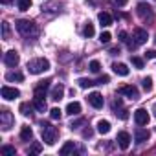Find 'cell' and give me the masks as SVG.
I'll list each match as a JSON object with an SVG mask.
<instances>
[{"label": "cell", "mask_w": 156, "mask_h": 156, "mask_svg": "<svg viewBox=\"0 0 156 156\" xmlns=\"http://www.w3.org/2000/svg\"><path fill=\"white\" fill-rule=\"evenodd\" d=\"M94 33H96V30H94V24L87 22V24H85V28H83V35L90 39V37H94Z\"/></svg>", "instance_id": "cell-25"}, {"label": "cell", "mask_w": 156, "mask_h": 156, "mask_svg": "<svg viewBox=\"0 0 156 156\" xmlns=\"http://www.w3.org/2000/svg\"><path fill=\"white\" fill-rule=\"evenodd\" d=\"M154 116H156V105H154Z\"/></svg>", "instance_id": "cell-43"}, {"label": "cell", "mask_w": 156, "mask_h": 156, "mask_svg": "<svg viewBox=\"0 0 156 156\" xmlns=\"http://www.w3.org/2000/svg\"><path fill=\"white\" fill-rule=\"evenodd\" d=\"M141 85H143V90L145 92H151L152 90V79H151V77H145V79L141 81Z\"/></svg>", "instance_id": "cell-28"}, {"label": "cell", "mask_w": 156, "mask_h": 156, "mask_svg": "<svg viewBox=\"0 0 156 156\" xmlns=\"http://www.w3.org/2000/svg\"><path fill=\"white\" fill-rule=\"evenodd\" d=\"M130 61H132V64H134L138 70H141V68H143V61H141L140 57H130Z\"/></svg>", "instance_id": "cell-31"}, {"label": "cell", "mask_w": 156, "mask_h": 156, "mask_svg": "<svg viewBox=\"0 0 156 156\" xmlns=\"http://www.w3.org/2000/svg\"><path fill=\"white\" fill-rule=\"evenodd\" d=\"M31 107H33V105H30V103H22L19 110H20V114H22V116H30V110H31Z\"/></svg>", "instance_id": "cell-30"}, {"label": "cell", "mask_w": 156, "mask_h": 156, "mask_svg": "<svg viewBox=\"0 0 156 156\" xmlns=\"http://www.w3.org/2000/svg\"><path fill=\"white\" fill-rule=\"evenodd\" d=\"M28 70H30V73H35V75L44 73L46 70H50V61L44 57L31 59V61H28Z\"/></svg>", "instance_id": "cell-3"}, {"label": "cell", "mask_w": 156, "mask_h": 156, "mask_svg": "<svg viewBox=\"0 0 156 156\" xmlns=\"http://www.w3.org/2000/svg\"><path fill=\"white\" fill-rule=\"evenodd\" d=\"M92 134H94L92 129H85V130H83V138H92Z\"/></svg>", "instance_id": "cell-41"}, {"label": "cell", "mask_w": 156, "mask_h": 156, "mask_svg": "<svg viewBox=\"0 0 156 156\" xmlns=\"http://www.w3.org/2000/svg\"><path fill=\"white\" fill-rule=\"evenodd\" d=\"M0 152H2V154H11V156H15V154H17L15 147H11V145H4L2 149H0Z\"/></svg>", "instance_id": "cell-29"}, {"label": "cell", "mask_w": 156, "mask_h": 156, "mask_svg": "<svg viewBox=\"0 0 156 156\" xmlns=\"http://www.w3.org/2000/svg\"><path fill=\"white\" fill-rule=\"evenodd\" d=\"M13 121H15V118H13V114L9 112V110H2L0 112V123H2V129L4 130H9L11 129V125H13Z\"/></svg>", "instance_id": "cell-5"}, {"label": "cell", "mask_w": 156, "mask_h": 156, "mask_svg": "<svg viewBox=\"0 0 156 156\" xmlns=\"http://www.w3.org/2000/svg\"><path fill=\"white\" fill-rule=\"evenodd\" d=\"M98 132H101V134H108V132H110V123L105 121V119H101V121L98 123Z\"/></svg>", "instance_id": "cell-22"}, {"label": "cell", "mask_w": 156, "mask_h": 156, "mask_svg": "<svg viewBox=\"0 0 156 156\" xmlns=\"http://www.w3.org/2000/svg\"><path fill=\"white\" fill-rule=\"evenodd\" d=\"M154 41H156V39H154Z\"/></svg>", "instance_id": "cell-44"}, {"label": "cell", "mask_w": 156, "mask_h": 156, "mask_svg": "<svg viewBox=\"0 0 156 156\" xmlns=\"http://www.w3.org/2000/svg\"><path fill=\"white\" fill-rule=\"evenodd\" d=\"M132 39H134V42L140 46V44H145L147 42V31L143 30V28H136L134 31H132Z\"/></svg>", "instance_id": "cell-11"}, {"label": "cell", "mask_w": 156, "mask_h": 156, "mask_svg": "<svg viewBox=\"0 0 156 156\" xmlns=\"http://www.w3.org/2000/svg\"><path fill=\"white\" fill-rule=\"evenodd\" d=\"M33 108L37 110V112H46V101H44V98H39V96H35L33 98Z\"/></svg>", "instance_id": "cell-17"}, {"label": "cell", "mask_w": 156, "mask_h": 156, "mask_svg": "<svg viewBox=\"0 0 156 156\" xmlns=\"http://www.w3.org/2000/svg\"><path fill=\"white\" fill-rule=\"evenodd\" d=\"M88 68H90V72H92V73H99V70H101V64H99V61H90Z\"/></svg>", "instance_id": "cell-27"}, {"label": "cell", "mask_w": 156, "mask_h": 156, "mask_svg": "<svg viewBox=\"0 0 156 156\" xmlns=\"http://www.w3.org/2000/svg\"><path fill=\"white\" fill-rule=\"evenodd\" d=\"M127 2H129V0H110V4H114L116 8H123Z\"/></svg>", "instance_id": "cell-37"}, {"label": "cell", "mask_w": 156, "mask_h": 156, "mask_svg": "<svg viewBox=\"0 0 156 156\" xmlns=\"http://www.w3.org/2000/svg\"><path fill=\"white\" fill-rule=\"evenodd\" d=\"M17 31H19L22 37H26V39H31V37H37V35H39L37 24L31 22V20H26V19L17 20Z\"/></svg>", "instance_id": "cell-1"}, {"label": "cell", "mask_w": 156, "mask_h": 156, "mask_svg": "<svg viewBox=\"0 0 156 156\" xmlns=\"http://www.w3.org/2000/svg\"><path fill=\"white\" fill-rule=\"evenodd\" d=\"M50 79H46V81H39V85L35 87V96H39V98H44V94H46V90L50 88Z\"/></svg>", "instance_id": "cell-15"}, {"label": "cell", "mask_w": 156, "mask_h": 156, "mask_svg": "<svg viewBox=\"0 0 156 156\" xmlns=\"http://www.w3.org/2000/svg\"><path fill=\"white\" fill-rule=\"evenodd\" d=\"M112 70L118 73V75H129V68H127V64H123V62H114L112 64Z\"/></svg>", "instance_id": "cell-19"}, {"label": "cell", "mask_w": 156, "mask_h": 156, "mask_svg": "<svg viewBox=\"0 0 156 156\" xmlns=\"http://www.w3.org/2000/svg\"><path fill=\"white\" fill-rule=\"evenodd\" d=\"M6 79H8V81L22 83V81H24V73H22V72H8V73H6Z\"/></svg>", "instance_id": "cell-20"}, {"label": "cell", "mask_w": 156, "mask_h": 156, "mask_svg": "<svg viewBox=\"0 0 156 156\" xmlns=\"http://www.w3.org/2000/svg\"><path fill=\"white\" fill-rule=\"evenodd\" d=\"M88 103H90L94 108H101V107L105 105V99H103V96H101L99 92H92V94H88Z\"/></svg>", "instance_id": "cell-10"}, {"label": "cell", "mask_w": 156, "mask_h": 156, "mask_svg": "<svg viewBox=\"0 0 156 156\" xmlns=\"http://www.w3.org/2000/svg\"><path fill=\"white\" fill-rule=\"evenodd\" d=\"M41 151H42V145L41 143H33L31 149H30V154H39Z\"/></svg>", "instance_id": "cell-32"}, {"label": "cell", "mask_w": 156, "mask_h": 156, "mask_svg": "<svg viewBox=\"0 0 156 156\" xmlns=\"http://www.w3.org/2000/svg\"><path fill=\"white\" fill-rule=\"evenodd\" d=\"M19 61H20V57H19V53H17L15 50H9V51H6V55H4V62H6V66H9V68H15V66L19 64Z\"/></svg>", "instance_id": "cell-7"}, {"label": "cell", "mask_w": 156, "mask_h": 156, "mask_svg": "<svg viewBox=\"0 0 156 156\" xmlns=\"http://www.w3.org/2000/svg\"><path fill=\"white\" fill-rule=\"evenodd\" d=\"M151 138V132L147 130V129H141V125L134 130V140H136V143H143V141H147Z\"/></svg>", "instance_id": "cell-12"}, {"label": "cell", "mask_w": 156, "mask_h": 156, "mask_svg": "<svg viewBox=\"0 0 156 156\" xmlns=\"http://www.w3.org/2000/svg\"><path fill=\"white\" fill-rule=\"evenodd\" d=\"M134 121H136V125H147L149 123V112L145 110V108H138L136 112H134Z\"/></svg>", "instance_id": "cell-8"}, {"label": "cell", "mask_w": 156, "mask_h": 156, "mask_svg": "<svg viewBox=\"0 0 156 156\" xmlns=\"http://www.w3.org/2000/svg\"><path fill=\"white\" fill-rule=\"evenodd\" d=\"M62 94H64V87H62V85H55V87L51 88V92H50V98H51L53 101H61V99H62Z\"/></svg>", "instance_id": "cell-16"}, {"label": "cell", "mask_w": 156, "mask_h": 156, "mask_svg": "<svg viewBox=\"0 0 156 156\" xmlns=\"http://www.w3.org/2000/svg\"><path fill=\"white\" fill-rule=\"evenodd\" d=\"M31 8V0H19V9L20 11H28Z\"/></svg>", "instance_id": "cell-26"}, {"label": "cell", "mask_w": 156, "mask_h": 156, "mask_svg": "<svg viewBox=\"0 0 156 156\" xmlns=\"http://www.w3.org/2000/svg\"><path fill=\"white\" fill-rule=\"evenodd\" d=\"M77 83H79V87H81V88H90V87H94V85H98V81H92V79H87V77H81V79H79V81H77Z\"/></svg>", "instance_id": "cell-24"}, {"label": "cell", "mask_w": 156, "mask_h": 156, "mask_svg": "<svg viewBox=\"0 0 156 156\" xmlns=\"http://www.w3.org/2000/svg\"><path fill=\"white\" fill-rule=\"evenodd\" d=\"M98 20H99V24H101L103 28H108V26L112 24V17H110L108 13H105V11L98 15Z\"/></svg>", "instance_id": "cell-21"}, {"label": "cell", "mask_w": 156, "mask_h": 156, "mask_svg": "<svg viewBox=\"0 0 156 156\" xmlns=\"http://www.w3.org/2000/svg\"><path fill=\"white\" fill-rule=\"evenodd\" d=\"M119 53V48H110V55H118Z\"/></svg>", "instance_id": "cell-42"}, {"label": "cell", "mask_w": 156, "mask_h": 156, "mask_svg": "<svg viewBox=\"0 0 156 156\" xmlns=\"http://www.w3.org/2000/svg\"><path fill=\"white\" fill-rule=\"evenodd\" d=\"M41 134H42V140H44L46 145H53L57 141V136H59L57 129L50 121H42L41 123Z\"/></svg>", "instance_id": "cell-2"}, {"label": "cell", "mask_w": 156, "mask_h": 156, "mask_svg": "<svg viewBox=\"0 0 156 156\" xmlns=\"http://www.w3.org/2000/svg\"><path fill=\"white\" fill-rule=\"evenodd\" d=\"M2 35H4V39H9V24L8 22L2 24Z\"/></svg>", "instance_id": "cell-35"}, {"label": "cell", "mask_w": 156, "mask_h": 156, "mask_svg": "<svg viewBox=\"0 0 156 156\" xmlns=\"http://www.w3.org/2000/svg\"><path fill=\"white\" fill-rule=\"evenodd\" d=\"M108 81H110V77H108V75H101L99 79H98V85H107Z\"/></svg>", "instance_id": "cell-38"}, {"label": "cell", "mask_w": 156, "mask_h": 156, "mask_svg": "<svg viewBox=\"0 0 156 156\" xmlns=\"http://www.w3.org/2000/svg\"><path fill=\"white\" fill-rule=\"evenodd\" d=\"M110 39H112V35H110L108 31H103V33H101V37H99V41H101V42H108Z\"/></svg>", "instance_id": "cell-36"}, {"label": "cell", "mask_w": 156, "mask_h": 156, "mask_svg": "<svg viewBox=\"0 0 156 156\" xmlns=\"http://www.w3.org/2000/svg\"><path fill=\"white\" fill-rule=\"evenodd\" d=\"M79 112H81V103H77V101L68 103V107H66V114H70V116H77Z\"/></svg>", "instance_id": "cell-18"}, {"label": "cell", "mask_w": 156, "mask_h": 156, "mask_svg": "<svg viewBox=\"0 0 156 156\" xmlns=\"http://www.w3.org/2000/svg\"><path fill=\"white\" fill-rule=\"evenodd\" d=\"M136 11H138V15H140L141 20H145V22H152L154 13H152V8H151L149 4H145V2L138 4V6H136Z\"/></svg>", "instance_id": "cell-4"}, {"label": "cell", "mask_w": 156, "mask_h": 156, "mask_svg": "<svg viewBox=\"0 0 156 156\" xmlns=\"http://www.w3.org/2000/svg\"><path fill=\"white\" fill-rule=\"evenodd\" d=\"M19 96H20V92L17 88H13V87H2V98L6 101H11V99H15Z\"/></svg>", "instance_id": "cell-14"}, {"label": "cell", "mask_w": 156, "mask_h": 156, "mask_svg": "<svg viewBox=\"0 0 156 156\" xmlns=\"http://www.w3.org/2000/svg\"><path fill=\"white\" fill-rule=\"evenodd\" d=\"M116 141H118V145H119L121 149H129V145H130V134L125 132V130H119Z\"/></svg>", "instance_id": "cell-13"}, {"label": "cell", "mask_w": 156, "mask_h": 156, "mask_svg": "<svg viewBox=\"0 0 156 156\" xmlns=\"http://www.w3.org/2000/svg\"><path fill=\"white\" fill-rule=\"evenodd\" d=\"M81 125H85V118H79V119H75V121H72L70 129H79Z\"/></svg>", "instance_id": "cell-33"}, {"label": "cell", "mask_w": 156, "mask_h": 156, "mask_svg": "<svg viewBox=\"0 0 156 156\" xmlns=\"http://www.w3.org/2000/svg\"><path fill=\"white\" fill-rule=\"evenodd\" d=\"M20 138H22L24 141H30V140L33 138V130H31V127H22V130H20Z\"/></svg>", "instance_id": "cell-23"}, {"label": "cell", "mask_w": 156, "mask_h": 156, "mask_svg": "<svg viewBox=\"0 0 156 156\" xmlns=\"http://www.w3.org/2000/svg\"><path fill=\"white\" fill-rule=\"evenodd\" d=\"M50 118L51 119H61V110L59 108H51L50 110Z\"/></svg>", "instance_id": "cell-34"}, {"label": "cell", "mask_w": 156, "mask_h": 156, "mask_svg": "<svg viewBox=\"0 0 156 156\" xmlns=\"http://www.w3.org/2000/svg\"><path fill=\"white\" fill-rule=\"evenodd\" d=\"M83 152V149H77V145L73 143V141H66L62 147H61V151H59V154L61 156H68V154H73V152Z\"/></svg>", "instance_id": "cell-9"}, {"label": "cell", "mask_w": 156, "mask_h": 156, "mask_svg": "<svg viewBox=\"0 0 156 156\" xmlns=\"http://www.w3.org/2000/svg\"><path fill=\"white\" fill-rule=\"evenodd\" d=\"M145 57H147V59H156V50H147Z\"/></svg>", "instance_id": "cell-39"}, {"label": "cell", "mask_w": 156, "mask_h": 156, "mask_svg": "<svg viewBox=\"0 0 156 156\" xmlns=\"http://www.w3.org/2000/svg\"><path fill=\"white\" fill-rule=\"evenodd\" d=\"M119 41H121V42H127V41H129L127 31H119Z\"/></svg>", "instance_id": "cell-40"}, {"label": "cell", "mask_w": 156, "mask_h": 156, "mask_svg": "<svg viewBox=\"0 0 156 156\" xmlns=\"http://www.w3.org/2000/svg\"><path fill=\"white\" fill-rule=\"evenodd\" d=\"M119 94H121V96H127V98L132 99V101L140 98V92H138V88H136L134 85H125V87H121V88H119Z\"/></svg>", "instance_id": "cell-6"}]
</instances>
